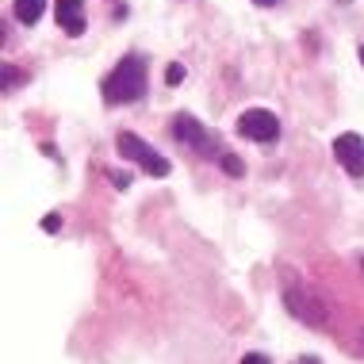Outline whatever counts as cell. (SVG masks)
<instances>
[{"label":"cell","mask_w":364,"mask_h":364,"mask_svg":"<svg viewBox=\"0 0 364 364\" xmlns=\"http://www.w3.org/2000/svg\"><path fill=\"white\" fill-rule=\"evenodd\" d=\"M146 81H150V62L142 54H127L104 81V100L107 104H131L146 92Z\"/></svg>","instance_id":"1"},{"label":"cell","mask_w":364,"mask_h":364,"mask_svg":"<svg viewBox=\"0 0 364 364\" xmlns=\"http://www.w3.org/2000/svg\"><path fill=\"white\" fill-rule=\"evenodd\" d=\"M115 146H119V154L123 157H131V161H139L150 176H169L173 173V165H169V157H161L154 150L150 142H142L139 134H131V131H123L119 139H115Z\"/></svg>","instance_id":"2"},{"label":"cell","mask_w":364,"mask_h":364,"mask_svg":"<svg viewBox=\"0 0 364 364\" xmlns=\"http://www.w3.org/2000/svg\"><path fill=\"white\" fill-rule=\"evenodd\" d=\"M284 303H288V311L295 314L299 322H307V326H314V330H322V326H330V314H326V307H322V299H314V295L303 288H291L284 291Z\"/></svg>","instance_id":"3"},{"label":"cell","mask_w":364,"mask_h":364,"mask_svg":"<svg viewBox=\"0 0 364 364\" xmlns=\"http://www.w3.org/2000/svg\"><path fill=\"white\" fill-rule=\"evenodd\" d=\"M238 134L250 142H277L280 139V119L269 107H250L238 115Z\"/></svg>","instance_id":"4"},{"label":"cell","mask_w":364,"mask_h":364,"mask_svg":"<svg viewBox=\"0 0 364 364\" xmlns=\"http://www.w3.org/2000/svg\"><path fill=\"white\" fill-rule=\"evenodd\" d=\"M333 154H338L341 165H346V173L360 181L364 176V139L360 134H353V131L338 134V139H333Z\"/></svg>","instance_id":"5"},{"label":"cell","mask_w":364,"mask_h":364,"mask_svg":"<svg viewBox=\"0 0 364 364\" xmlns=\"http://www.w3.org/2000/svg\"><path fill=\"white\" fill-rule=\"evenodd\" d=\"M173 139L184 142V146H192V150H203V154L211 150L208 131H203L200 119H196V115H188V112H176V115H173Z\"/></svg>","instance_id":"6"},{"label":"cell","mask_w":364,"mask_h":364,"mask_svg":"<svg viewBox=\"0 0 364 364\" xmlns=\"http://www.w3.org/2000/svg\"><path fill=\"white\" fill-rule=\"evenodd\" d=\"M54 19L65 35H85V0H54Z\"/></svg>","instance_id":"7"},{"label":"cell","mask_w":364,"mask_h":364,"mask_svg":"<svg viewBox=\"0 0 364 364\" xmlns=\"http://www.w3.org/2000/svg\"><path fill=\"white\" fill-rule=\"evenodd\" d=\"M43 12H46V0H16V19L27 27H35L43 19Z\"/></svg>","instance_id":"8"},{"label":"cell","mask_w":364,"mask_h":364,"mask_svg":"<svg viewBox=\"0 0 364 364\" xmlns=\"http://www.w3.org/2000/svg\"><path fill=\"white\" fill-rule=\"evenodd\" d=\"M219 161H223V173H226V176H242V173H245L242 157H234V154H223Z\"/></svg>","instance_id":"9"},{"label":"cell","mask_w":364,"mask_h":364,"mask_svg":"<svg viewBox=\"0 0 364 364\" xmlns=\"http://www.w3.org/2000/svg\"><path fill=\"white\" fill-rule=\"evenodd\" d=\"M19 81H23V73H19L12 62H4V92H12V88H16Z\"/></svg>","instance_id":"10"},{"label":"cell","mask_w":364,"mask_h":364,"mask_svg":"<svg viewBox=\"0 0 364 364\" xmlns=\"http://www.w3.org/2000/svg\"><path fill=\"white\" fill-rule=\"evenodd\" d=\"M165 81H169V85L176 88V85H181V81H184V65H176V62H173V65H169V70H165Z\"/></svg>","instance_id":"11"},{"label":"cell","mask_w":364,"mask_h":364,"mask_svg":"<svg viewBox=\"0 0 364 364\" xmlns=\"http://www.w3.org/2000/svg\"><path fill=\"white\" fill-rule=\"evenodd\" d=\"M43 230H46V234H58V230H62V215H46V219H43Z\"/></svg>","instance_id":"12"},{"label":"cell","mask_w":364,"mask_h":364,"mask_svg":"<svg viewBox=\"0 0 364 364\" xmlns=\"http://www.w3.org/2000/svg\"><path fill=\"white\" fill-rule=\"evenodd\" d=\"M238 364H272V360L264 357V353H245V357H242Z\"/></svg>","instance_id":"13"},{"label":"cell","mask_w":364,"mask_h":364,"mask_svg":"<svg viewBox=\"0 0 364 364\" xmlns=\"http://www.w3.org/2000/svg\"><path fill=\"white\" fill-rule=\"evenodd\" d=\"M107 176H112V184H115V188H131V176H127V173H107Z\"/></svg>","instance_id":"14"},{"label":"cell","mask_w":364,"mask_h":364,"mask_svg":"<svg viewBox=\"0 0 364 364\" xmlns=\"http://www.w3.org/2000/svg\"><path fill=\"white\" fill-rule=\"evenodd\" d=\"M295 364H322L318 357H295Z\"/></svg>","instance_id":"15"},{"label":"cell","mask_w":364,"mask_h":364,"mask_svg":"<svg viewBox=\"0 0 364 364\" xmlns=\"http://www.w3.org/2000/svg\"><path fill=\"white\" fill-rule=\"evenodd\" d=\"M253 4H261V8H272V4H280V0H253Z\"/></svg>","instance_id":"16"},{"label":"cell","mask_w":364,"mask_h":364,"mask_svg":"<svg viewBox=\"0 0 364 364\" xmlns=\"http://www.w3.org/2000/svg\"><path fill=\"white\" fill-rule=\"evenodd\" d=\"M357 54H360V62H364V46H360V50H357Z\"/></svg>","instance_id":"17"},{"label":"cell","mask_w":364,"mask_h":364,"mask_svg":"<svg viewBox=\"0 0 364 364\" xmlns=\"http://www.w3.org/2000/svg\"><path fill=\"white\" fill-rule=\"evenodd\" d=\"M338 4H353V0H338Z\"/></svg>","instance_id":"18"}]
</instances>
